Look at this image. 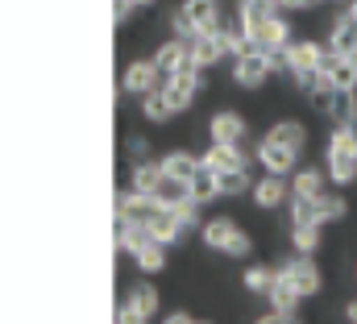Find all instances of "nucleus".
<instances>
[{
    "mask_svg": "<svg viewBox=\"0 0 357 324\" xmlns=\"http://www.w3.org/2000/svg\"><path fill=\"white\" fill-rule=\"evenodd\" d=\"M225 25V4L220 0H183L175 13H171V38H199L204 29H216Z\"/></svg>",
    "mask_w": 357,
    "mask_h": 324,
    "instance_id": "obj_1",
    "label": "nucleus"
},
{
    "mask_svg": "<svg viewBox=\"0 0 357 324\" xmlns=\"http://www.w3.org/2000/svg\"><path fill=\"white\" fill-rule=\"evenodd\" d=\"M324 162L333 183H354L357 179V129L354 125H337L328 146H324Z\"/></svg>",
    "mask_w": 357,
    "mask_h": 324,
    "instance_id": "obj_2",
    "label": "nucleus"
},
{
    "mask_svg": "<svg viewBox=\"0 0 357 324\" xmlns=\"http://www.w3.org/2000/svg\"><path fill=\"white\" fill-rule=\"evenodd\" d=\"M204 245H208V249H220V253H229V258H245L254 242L245 237V229H241L237 221L212 216V221L204 225Z\"/></svg>",
    "mask_w": 357,
    "mask_h": 324,
    "instance_id": "obj_3",
    "label": "nucleus"
},
{
    "mask_svg": "<svg viewBox=\"0 0 357 324\" xmlns=\"http://www.w3.org/2000/svg\"><path fill=\"white\" fill-rule=\"evenodd\" d=\"M229 34H233V25L225 21V25H216V29H204L199 38H191V59H195L199 67H216L225 54H233V46H229Z\"/></svg>",
    "mask_w": 357,
    "mask_h": 324,
    "instance_id": "obj_4",
    "label": "nucleus"
},
{
    "mask_svg": "<svg viewBox=\"0 0 357 324\" xmlns=\"http://www.w3.org/2000/svg\"><path fill=\"white\" fill-rule=\"evenodd\" d=\"M199 87H204V80H199V63H187L178 75H171V80L162 83V91H167V100H171V112H183V108L199 96Z\"/></svg>",
    "mask_w": 357,
    "mask_h": 324,
    "instance_id": "obj_5",
    "label": "nucleus"
},
{
    "mask_svg": "<svg viewBox=\"0 0 357 324\" xmlns=\"http://www.w3.org/2000/svg\"><path fill=\"white\" fill-rule=\"evenodd\" d=\"M278 270L291 279V287H295L299 295H316V291H320V266L312 262V253H295V258H287Z\"/></svg>",
    "mask_w": 357,
    "mask_h": 324,
    "instance_id": "obj_6",
    "label": "nucleus"
},
{
    "mask_svg": "<svg viewBox=\"0 0 357 324\" xmlns=\"http://www.w3.org/2000/svg\"><path fill=\"white\" fill-rule=\"evenodd\" d=\"M162 83L167 80H162V71L154 67V59H137V63H129L125 75H121V87L133 91V96H150V91H158Z\"/></svg>",
    "mask_w": 357,
    "mask_h": 324,
    "instance_id": "obj_7",
    "label": "nucleus"
},
{
    "mask_svg": "<svg viewBox=\"0 0 357 324\" xmlns=\"http://www.w3.org/2000/svg\"><path fill=\"white\" fill-rule=\"evenodd\" d=\"M270 71H274V67H270L266 54H262V50H250V54H241V59L233 63V83L254 91V87H262V83L270 80Z\"/></svg>",
    "mask_w": 357,
    "mask_h": 324,
    "instance_id": "obj_8",
    "label": "nucleus"
},
{
    "mask_svg": "<svg viewBox=\"0 0 357 324\" xmlns=\"http://www.w3.org/2000/svg\"><path fill=\"white\" fill-rule=\"evenodd\" d=\"M187 63H195V59H191V42H183V38H167V42L154 50V67L162 71V80L178 75Z\"/></svg>",
    "mask_w": 357,
    "mask_h": 324,
    "instance_id": "obj_9",
    "label": "nucleus"
},
{
    "mask_svg": "<svg viewBox=\"0 0 357 324\" xmlns=\"http://www.w3.org/2000/svg\"><path fill=\"white\" fill-rule=\"evenodd\" d=\"M291 42H295V29H291V21H287L282 13H278V17H270L266 25H262V29L254 34V46H258L262 54H274V50H287Z\"/></svg>",
    "mask_w": 357,
    "mask_h": 324,
    "instance_id": "obj_10",
    "label": "nucleus"
},
{
    "mask_svg": "<svg viewBox=\"0 0 357 324\" xmlns=\"http://www.w3.org/2000/svg\"><path fill=\"white\" fill-rule=\"evenodd\" d=\"M282 8H278V0H237V25L254 38L262 25H266L270 17H278Z\"/></svg>",
    "mask_w": 357,
    "mask_h": 324,
    "instance_id": "obj_11",
    "label": "nucleus"
},
{
    "mask_svg": "<svg viewBox=\"0 0 357 324\" xmlns=\"http://www.w3.org/2000/svg\"><path fill=\"white\" fill-rule=\"evenodd\" d=\"M320 80L328 83V87H341V91H357V67L345 59V54H328L324 59V67H320Z\"/></svg>",
    "mask_w": 357,
    "mask_h": 324,
    "instance_id": "obj_12",
    "label": "nucleus"
},
{
    "mask_svg": "<svg viewBox=\"0 0 357 324\" xmlns=\"http://www.w3.org/2000/svg\"><path fill=\"white\" fill-rule=\"evenodd\" d=\"M208 138H212V142L241 146V138H245V117H241V112H233V108L216 112V117H212V125H208Z\"/></svg>",
    "mask_w": 357,
    "mask_h": 324,
    "instance_id": "obj_13",
    "label": "nucleus"
},
{
    "mask_svg": "<svg viewBox=\"0 0 357 324\" xmlns=\"http://www.w3.org/2000/svg\"><path fill=\"white\" fill-rule=\"evenodd\" d=\"M258 162L266 166V175H287V170L299 162V154L287 150V146H278L274 138H262V142H258Z\"/></svg>",
    "mask_w": 357,
    "mask_h": 324,
    "instance_id": "obj_14",
    "label": "nucleus"
},
{
    "mask_svg": "<svg viewBox=\"0 0 357 324\" xmlns=\"http://www.w3.org/2000/svg\"><path fill=\"white\" fill-rule=\"evenodd\" d=\"M287 196H291V187H287V179H282V175H262V179L254 183V204H258L262 212L278 208Z\"/></svg>",
    "mask_w": 357,
    "mask_h": 324,
    "instance_id": "obj_15",
    "label": "nucleus"
},
{
    "mask_svg": "<svg viewBox=\"0 0 357 324\" xmlns=\"http://www.w3.org/2000/svg\"><path fill=\"white\" fill-rule=\"evenodd\" d=\"M204 166H212V170H241L245 166V150L229 146V142H212L208 154H204Z\"/></svg>",
    "mask_w": 357,
    "mask_h": 324,
    "instance_id": "obj_16",
    "label": "nucleus"
},
{
    "mask_svg": "<svg viewBox=\"0 0 357 324\" xmlns=\"http://www.w3.org/2000/svg\"><path fill=\"white\" fill-rule=\"evenodd\" d=\"M121 308H129L133 316L150 321V316L158 312V291H154L150 283H137V287H129V291H125V304H121Z\"/></svg>",
    "mask_w": 357,
    "mask_h": 324,
    "instance_id": "obj_17",
    "label": "nucleus"
},
{
    "mask_svg": "<svg viewBox=\"0 0 357 324\" xmlns=\"http://www.w3.org/2000/svg\"><path fill=\"white\" fill-rule=\"evenodd\" d=\"M328 46H333L337 54H349V50H357V21L349 17V13H341V17L328 25Z\"/></svg>",
    "mask_w": 357,
    "mask_h": 324,
    "instance_id": "obj_18",
    "label": "nucleus"
},
{
    "mask_svg": "<svg viewBox=\"0 0 357 324\" xmlns=\"http://www.w3.org/2000/svg\"><path fill=\"white\" fill-rule=\"evenodd\" d=\"M162 179H167V170H162V162H137L133 166V191H142V196H154L158 187H162Z\"/></svg>",
    "mask_w": 357,
    "mask_h": 324,
    "instance_id": "obj_19",
    "label": "nucleus"
},
{
    "mask_svg": "<svg viewBox=\"0 0 357 324\" xmlns=\"http://www.w3.org/2000/svg\"><path fill=\"white\" fill-rule=\"evenodd\" d=\"M266 300L274 304V308H278V312H295L303 295H299V291L291 287V279H287V274L278 270V274H274V283H270V291H266Z\"/></svg>",
    "mask_w": 357,
    "mask_h": 324,
    "instance_id": "obj_20",
    "label": "nucleus"
},
{
    "mask_svg": "<svg viewBox=\"0 0 357 324\" xmlns=\"http://www.w3.org/2000/svg\"><path fill=\"white\" fill-rule=\"evenodd\" d=\"M266 138H274L278 146H287V150H295V154H303V146H307V129H303L299 121H278Z\"/></svg>",
    "mask_w": 357,
    "mask_h": 324,
    "instance_id": "obj_21",
    "label": "nucleus"
},
{
    "mask_svg": "<svg viewBox=\"0 0 357 324\" xmlns=\"http://www.w3.org/2000/svg\"><path fill=\"white\" fill-rule=\"evenodd\" d=\"M204 166V159H195V154H187V150H171V154H162V170L167 175H175V179H195V170Z\"/></svg>",
    "mask_w": 357,
    "mask_h": 324,
    "instance_id": "obj_22",
    "label": "nucleus"
},
{
    "mask_svg": "<svg viewBox=\"0 0 357 324\" xmlns=\"http://www.w3.org/2000/svg\"><path fill=\"white\" fill-rule=\"evenodd\" d=\"M291 196L320 200V196H324V170H316V166H303V170L295 175V183H291Z\"/></svg>",
    "mask_w": 357,
    "mask_h": 324,
    "instance_id": "obj_23",
    "label": "nucleus"
},
{
    "mask_svg": "<svg viewBox=\"0 0 357 324\" xmlns=\"http://www.w3.org/2000/svg\"><path fill=\"white\" fill-rule=\"evenodd\" d=\"M154 200H158L162 208H175V204H183V200H191V183H187V179H175V175H167L162 187L154 191Z\"/></svg>",
    "mask_w": 357,
    "mask_h": 324,
    "instance_id": "obj_24",
    "label": "nucleus"
},
{
    "mask_svg": "<svg viewBox=\"0 0 357 324\" xmlns=\"http://www.w3.org/2000/svg\"><path fill=\"white\" fill-rule=\"evenodd\" d=\"M133 262H137V270H146V274H158V270H167V245H162V242L142 245V249L133 253Z\"/></svg>",
    "mask_w": 357,
    "mask_h": 324,
    "instance_id": "obj_25",
    "label": "nucleus"
},
{
    "mask_svg": "<svg viewBox=\"0 0 357 324\" xmlns=\"http://www.w3.org/2000/svg\"><path fill=\"white\" fill-rule=\"evenodd\" d=\"M220 196V183H216V170L212 166H199L195 170V179H191V200H199V204H208V200H216Z\"/></svg>",
    "mask_w": 357,
    "mask_h": 324,
    "instance_id": "obj_26",
    "label": "nucleus"
},
{
    "mask_svg": "<svg viewBox=\"0 0 357 324\" xmlns=\"http://www.w3.org/2000/svg\"><path fill=\"white\" fill-rule=\"evenodd\" d=\"M142 112H146V121H167V117H175L171 112V100H167V91L158 87V91H150V96H142Z\"/></svg>",
    "mask_w": 357,
    "mask_h": 324,
    "instance_id": "obj_27",
    "label": "nucleus"
},
{
    "mask_svg": "<svg viewBox=\"0 0 357 324\" xmlns=\"http://www.w3.org/2000/svg\"><path fill=\"white\" fill-rule=\"evenodd\" d=\"M216 183H220V196H241V191L254 187L245 166H241V170H216Z\"/></svg>",
    "mask_w": 357,
    "mask_h": 324,
    "instance_id": "obj_28",
    "label": "nucleus"
},
{
    "mask_svg": "<svg viewBox=\"0 0 357 324\" xmlns=\"http://www.w3.org/2000/svg\"><path fill=\"white\" fill-rule=\"evenodd\" d=\"M299 225H320V212H316V200L291 196V229H299Z\"/></svg>",
    "mask_w": 357,
    "mask_h": 324,
    "instance_id": "obj_29",
    "label": "nucleus"
},
{
    "mask_svg": "<svg viewBox=\"0 0 357 324\" xmlns=\"http://www.w3.org/2000/svg\"><path fill=\"white\" fill-rule=\"evenodd\" d=\"M291 245H295V253H316V249H320V225H299V229H291Z\"/></svg>",
    "mask_w": 357,
    "mask_h": 324,
    "instance_id": "obj_30",
    "label": "nucleus"
},
{
    "mask_svg": "<svg viewBox=\"0 0 357 324\" xmlns=\"http://www.w3.org/2000/svg\"><path fill=\"white\" fill-rule=\"evenodd\" d=\"M316 212H320V225H324V221H341V216L349 212V204H345L341 196H328V191H324V196L316 200Z\"/></svg>",
    "mask_w": 357,
    "mask_h": 324,
    "instance_id": "obj_31",
    "label": "nucleus"
},
{
    "mask_svg": "<svg viewBox=\"0 0 357 324\" xmlns=\"http://www.w3.org/2000/svg\"><path fill=\"white\" fill-rule=\"evenodd\" d=\"M199 208H204L199 200H183V204H175V208H171V212H175V221L183 225V233H191V229L199 225Z\"/></svg>",
    "mask_w": 357,
    "mask_h": 324,
    "instance_id": "obj_32",
    "label": "nucleus"
},
{
    "mask_svg": "<svg viewBox=\"0 0 357 324\" xmlns=\"http://www.w3.org/2000/svg\"><path fill=\"white\" fill-rule=\"evenodd\" d=\"M274 274H278V270H266V266H250V270H245V287H250L254 295H266L270 283H274Z\"/></svg>",
    "mask_w": 357,
    "mask_h": 324,
    "instance_id": "obj_33",
    "label": "nucleus"
},
{
    "mask_svg": "<svg viewBox=\"0 0 357 324\" xmlns=\"http://www.w3.org/2000/svg\"><path fill=\"white\" fill-rule=\"evenodd\" d=\"M254 324H299V316H295V312H278V308H270L266 316H258Z\"/></svg>",
    "mask_w": 357,
    "mask_h": 324,
    "instance_id": "obj_34",
    "label": "nucleus"
},
{
    "mask_svg": "<svg viewBox=\"0 0 357 324\" xmlns=\"http://www.w3.org/2000/svg\"><path fill=\"white\" fill-rule=\"evenodd\" d=\"M112 4H116V8H112V21H116V29H121V25L129 21V13H133L137 4H133V0H112Z\"/></svg>",
    "mask_w": 357,
    "mask_h": 324,
    "instance_id": "obj_35",
    "label": "nucleus"
},
{
    "mask_svg": "<svg viewBox=\"0 0 357 324\" xmlns=\"http://www.w3.org/2000/svg\"><path fill=\"white\" fill-rule=\"evenodd\" d=\"M316 0H278V8L282 13H303V8H312Z\"/></svg>",
    "mask_w": 357,
    "mask_h": 324,
    "instance_id": "obj_36",
    "label": "nucleus"
},
{
    "mask_svg": "<svg viewBox=\"0 0 357 324\" xmlns=\"http://www.w3.org/2000/svg\"><path fill=\"white\" fill-rule=\"evenodd\" d=\"M129 154L137 162H146V138H133V142H129Z\"/></svg>",
    "mask_w": 357,
    "mask_h": 324,
    "instance_id": "obj_37",
    "label": "nucleus"
},
{
    "mask_svg": "<svg viewBox=\"0 0 357 324\" xmlns=\"http://www.w3.org/2000/svg\"><path fill=\"white\" fill-rule=\"evenodd\" d=\"M162 324H195V321H191L187 312H171V316H167V321H162Z\"/></svg>",
    "mask_w": 357,
    "mask_h": 324,
    "instance_id": "obj_38",
    "label": "nucleus"
},
{
    "mask_svg": "<svg viewBox=\"0 0 357 324\" xmlns=\"http://www.w3.org/2000/svg\"><path fill=\"white\" fill-rule=\"evenodd\" d=\"M345 316H349V324H357V300H349V304H345Z\"/></svg>",
    "mask_w": 357,
    "mask_h": 324,
    "instance_id": "obj_39",
    "label": "nucleus"
},
{
    "mask_svg": "<svg viewBox=\"0 0 357 324\" xmlns=\"http://www.w3.org/2000/svg\"><path fill=\"white\" fill-rule=\"evenodd\" d=\"M345 13H349V17L357 21V0H349V4H345Z\"/></svg>",
    "mask_w": 357,
    "mask_h": 324,
    "instance_id": "obj_40",
    "label": "nucleus"
},
{
    "mask_svg": "<svg viewBox=\"0 0 357 324\" xmlns=\"http://www.w3.org/2000/svg\"><path fill=\"white\" fill-rule=\"evenodd\" d=\"M133 4H137V8H150V4H158V0H133Z\"/></svg>",
    "mask_w": 357,
    "mask_h": 324,
    "instance_id": "obj_41",
    "label": "nucleus"
},
{
    "mask_svg": "<svg viewBox=\"0 0 357 324\" xmlns=\"http://www.w3.org/2000/svg\"><path fill=\"white\" fill-rule=\"evenodd\" d=\"M345 59H349V63H354V67H357V50H349V54H345Z\"/></svg>",
    "mask_w": 357,
    "mask_h": 324,
    "instance_id": "obj_42",
    "label": "nucleus"
},
{
    "mask_svg": "<svg viewBox=\"0 0 357 324\" xmlns=\"http://www.w3.org/2000/svg\"><path fill=\"white\" fill-rule=\"evenodd\" d=\"M195 324H208V321H195Z\"/></svg>",
    "mask_w": 357,
    "mask_h": 324,
    "instance_id": "obj_43",
    "label": "nucleus"
},
{
    "mask_svg": "<svg viewBox=\"0 0 357 324\" xmlns=\"http://www.w3.org/2000/svg\"><path fill=\"white\" fill-rule=\"evenodd\" d=\"M316 4H324V0H316Z\"/></svg>",
    "mask_w": 357,
    "mask_h": 324,
    "instance_id": "obj_44",
    "label": "nucleus"
},
{
    "mask_svg": "<svg viewBox=\"0 0 357 324\" xmlns=\"http://www.w3.org/2000/svg\"><path fill=\"white\" fill-rule=\"evenodd\" d=\"M354 129H357V125H354Z\"/></svg>",
    "mask_w": 357,
    "mask_h": 324,
    "instance_id": "obj_45",
    "label": "nucleus"
}]
</instances>
